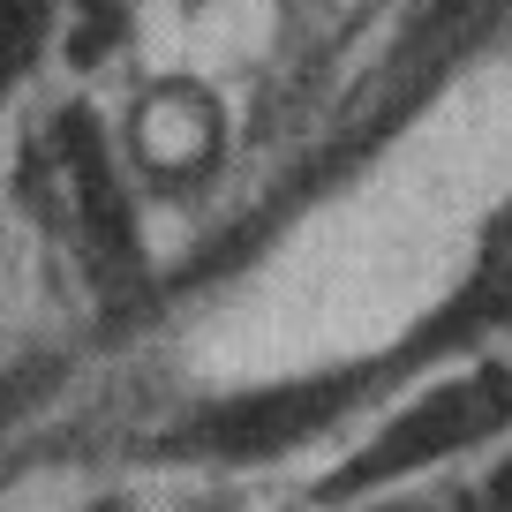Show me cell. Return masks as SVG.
<instances>
[{
  "mask_svg": "<svg viewBox=\"0 0 512 512\" xmlns=\"http://www.w3.org/2000/svg\"><path fill=\"white\" fill-rule=\"evenodd\" d=\"M497 422H512V377H505V369H475V377H460V384H445V392H430L422 407H407V415L392 422V430H384L377 445H369L324 497H347V490H369V482L407 475V467H430V460H445V452H460V445H475V437H490Z\"/></svg>",
  "mask_w": 512,
  "mask_h": 512,
  "instance_id": "obj_1",
  "label": "cell"
},
{
  "mask_svg": "<svg viewBox=\"0 0 512 512\" xmlns=\"http://www.w3.org/2000/svg\"><path fill=\"white\" fill-rule=\"evenodd\" d=\"M332 400H347V377H324V384H294V392H264V400H241L226 415L204 422V445L219 452H272L287 437L317 430L332 415Z\"/></svg>",
  "mask_w": 512,
  "mask_h": 512,
  "instance_id": "obj_2",
  "label": "cell"
},
{
  "mask_svg": "<svg viewBox=\"0 0 512 512\" xmlns=\"http://www.w3.org/2000/svg\"><path fill=\"white\" fill-rule=\"evenodd\" d=\"M61 159H68V181H76V204H83V226L106 256H128L136 249V226H128V196L113 181V159H106V136L83 106L61 113Z\"/></svg>",
  "mask_w": 512,
  "mask_h": 512,
  "instance_id": "obj_3",
  "label": "cell"
},
{
  "mask_svg": "<svg viewBox=\"0 0 512 512\" xmlns=\"http://www.w3.org/2000/svg\"><path fill=\"white\" fill-rule=\"evenodd\" d=\"M31 0H0V83L23 68V53H31Z\"/></svg>",
  "mask_w": 512,
  "mask_h": 512,
  "instance_id": "obj_4",
  "label": "cell"
},
{
  "mask_svg": "<svg viewBox=\"0 0 512 512\" xmlns=\"http://www.w3.org/2000/svg\"><path fill=\"white\" fill-rule=\"evenodd\" d=\"M490 512H512V467L497 475V497H490Z\"/></svg>",
  "mask_w": 512,
  "mask_h": 512,
  "instance_id": "obj_5",
  "label": "cell"
}]
</instances>
